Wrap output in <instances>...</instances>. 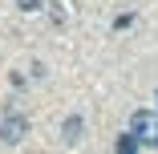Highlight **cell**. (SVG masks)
<instances>
[{
    "label": "cell",
    "mask_w": 158,
    "mask_h": 154,
    "mask_svg": "<svg viewBox=\"0 0 158 154\" xmlns=\"http://www.w3.org/2000/svg\"><path fill=\"white\" fill-rule=\"evenodd\" d=\"M130 134H134L138 142H150V146H158V118H154L150 110H138V114L130 118Z\"/></svg>",
    "instance_id": "obj_1"
},
{
    "label": "cell",
    "mask_w": 158,
    "mask_h": 154,
    "mask_svg": "<svg viewBox=\"0 0 158 154\" xmlns=\"http://www.w3.org/2000/svg\"><path fill=\"white\" fill-rule=\"evenodd\" d=\"M24 134H28V118L8 110V114H4V122H0V142L16 146V142H24Z\"/></svg>",
    "instance_id": "obj_2"
},
{
    "label": "cell",
    "mask_w": 158,
    "mask_h": 154,
    "mask_svg": "<svg viewBox=\"0 0 158 154\" xmlns=\"http://www.w3.org/2000/svg\"><path fill=\"white\" fill-rule=\"evenodd\" d=\"M61 138H65L69 146L85 138V122H81V114H69V118H65V126H61Z\"/></svg>",
    "instance_id": "obj_3"
},
{
    "label": "cell",
    "mask_w": 158,
    "mask_h": 154,
    "mask_svg": "<svg viewBox=\"0 0 158 154\" xmlns=\"http://www.w3.org/2000/svg\"><path fill=\"white\" fill-rule=\"evenodd\" d=\"M118 154H138V138L134 134H122L118 138Z\"/></svg>",
    "instance_id": "obj_4"
},
{
    "label": "cell",
    "mask_w": 158,
    "mask_h": 154,
    "mask_svg": "<svg viewBox=\"0 0 158 154\" xmlns=\"http://www.w3.org/2000/svg\"><path fill=\"white\" fill-rule=\"evenodd\" d=\"M16 4H20V12H37V8H41V0H16Z\"/></svg>",
    "instance_id": "obj_5"
},
{
    "label": "cell",
    "mask_w": 158,
    "mask_h": 154,
    "mask_svg": "<svg viewBox=\"0 0 158 154\" xmlns=\"http://www.w3.org/2000/svg\"><path fill=\"white\" fill-rule=\"evenodd\" d=\"M154 102H158V94H154Z\"/></svg>",
    "instance_id": "obj_6"
}]
</instances>
